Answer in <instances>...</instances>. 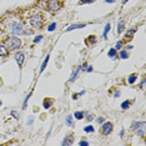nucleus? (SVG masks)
Returning <instances> with one entry per match:
<instances>
[{
    "instance_id": "obj_17",
    "label": "nucleus",
    "mask_w": 146,
    "mask_h": 146,
    "mask_svg": "<svg viewBox=\"0 0 146 146\" xmlns=\"http://www.w3.org/2000/svg\"><path fill=\"white\" fill-rule=\"evenodd\" d=\"M74 116H75V119H78V120H81V119H82V116H84V112L76 111L75 114H74Z\"/></svg>"
},
{
    "instance_id": "obj_19",
    "label": "nucleus",
    "mask_w": 146,
    "mask_h": 146,
    "mask_svg": "<svg viewBox=\"0 0 146 146\" xmlns=\"http://www.w3.org/2000/svg\"><path fill=\"white\" fill-rule=\"evenodd\" d=\"M127 51H126V50H121L120 51V58L121 59H127Z\"/></svg>"
},
{
    "instance_id": "obj_1",
    "label": "nucleus",
    "mask_w": 146,
    "mask_h": 146,
    "mask_svg": "<svg viewBox=\"0 0 146 146\" xmlns=\"http://www.w3.org/2000/svg\"><path fill=\"white\" fill-rule=\"evenodd\" d=\"M28 23H29V25H30L31 28L40 29L42 26V24H44V19H42L40 15H33V16H30V18L28 19Z\"/></svg>"
},
{
    "instance_id": "obj_36",
    "label": "nucleus",
    "mask_w": 146,
    "mask_h": 146,
    "mask_svg": "<svg viewBox=\"0 0 146 146\" xmlns=\"http://www.w3.org/2000/svg\"><path fill=\"white\" fill-rule=\"evenodd\" d=\"M86 119H88L89 121H91L92 119H94V116H92V115H88V117H86Z\"/></svg>"
},
{
    "instance_id": "obj_3",
    "label": "nucleus",
    "mask_w": 146,
    "mask_h": 146,
    "mask_svg": "<svg viewBox=\"0 0 146 146\" xmlns=\"http://www.w3.org/2000/svg\"><path fill=\"white\" fill-rule=\"evenodd\" d=\"M20 45H21L20 39L16 38V36H11V38H9L8 40L5 41V46L9 49V50H16Z\"/></svg>"
},
{
    "instance_id": "obj_13",
    "label": "nucleus",
    "mask_w": 146,
    "mask_h": 146,
    "mask_svg": "<svg viewBox=\"0 0 146 146\" xmlns=\"http://www.w3.org/2000/svg\"><path fill=\"white\" fill-rule=\"evenodd\" d=\"M108 55H109V58H116V56H117V50H116L115 48H112L109 50Z\"/></svg>"
},
{
    "instance_id": "obj_6",
    "label": "nucleus",
    "mask_w": 146,
    "mask_h": 146,
    "mask_svg": "<svg viewBox=\"0 0 146 146\" xmlns=\"http://www.w3.org/2000/svg\"><path fill=\"white\" fill-rule=\"evenodd\" d=\"M145 126H146V124H145V121H142V122H139V126L136 127V132H137V136H140V137H142V136L145 135Z\"/></svg>"
},
{
    "instance_id": "obj_39",
    "label": "nucleus",
    "mask_w": 146,
    "mask_h": 146,
    "mask_svg": "<svg viewBox=\"0 0 146 146\" xmlns=\"http://www.w3.org/2000/svg\"><path fill=\"white\" fill-rule=\"evenodd\" d=\"M33 122H34V120H33V119H30V120H29V121H28V124H29V125H31V124H33Z\"/></svg>"
},
{
    "instance_id": "obj_26",
    "label": "nucleus",
    "mask_w": 146,
    "mask_h": 146,
    "mask_svg": "<svg viewBox=\"0 0 146 146\" xmlns=\"http://www.w3.org/2000/svg\"><path fill=\"white\" fill-rule=\"evenodd\" d=\"M121 46H122V41L120 40V41H117V42H116L115 49H116V50H120V49H121Z\"/></svg>"
},
{
    "instance_id": "obj_35",
    "label": "nucleus",
    "mask_w": 146,
    "mask_h": 146,
    "mask_svg": "<svg viewBox=\"0 0 146 146\" xmlns=\"http://www.w3.org/2000/svg\"><path fill=\"white\" fill-rule=\"evenodd\" d=\"M145 81H146V80H145V78H144V79H142V81H141V88H142V89L145 88Z\"/></svg>"
},
{
    "instance_id": "obj_20",
    "label": "nucleus",
    "mask_w": 146,
    "mask_h": 146,
    "mask_svg": "<svg viewBox=\"0 0 146 146\" xmlns=\"http://www.w3.org/2000/svg\"><path fill=\"white\" fill-rule=\"evenodd\" d=\"M66 124L69 126H72V116L71 115H68V117H66Z\"/></svg>"
},
{
    "instance_id": "obj_41",
    "label": "nucleus",
    "mask_w": 146,
    "mask_h": 146,
    "mask_svg": "<svg viewBox=\"0 0 146 146\" xmlns=\"http://www.w3.org/2000/svg\"><path fill=\"white\" fill-rule=\"evenodd\" d=\"M126 1H127V0H122V4H125V3H126Z\"/></svg>"
},
{
    "instance_id": "obj_34",
    "label": "nucleus",
    "mask_w": 146,
    "mask_h": 146,
    "mask_svg": "<svg viewBox=\"0 0 146 146\" xmlns=\"http://www.w3.org/2000/svg\"><path fill=\"white\" fill-rule=\"evenodd\" d=\"M120 96V91H115V94H114V98H119Z\"/></svg>"
},
{
    "instance_id": "obj_14",
    "label": "nucleus",
    "mask_w": 146,
    "mask_h": 146,
    "mask_svg": "<svg viewBox=\"0 0 146 146\" xmlns=\"http://www.w3.org/2000/svg\"><path fill=\"white\" fill-rule=\"evenodd\" d=\"M110 28H111V25H110V24H109V23H108V24L105 25V29H104V34H102V36H104V39H106V38H108V33L110 31Z\"/></svg>"
},
{
    "instance_id": "obj_9",
    "label": "nucleus",
    "mask_w": 146,
    "mask_h": 146,
    "mask_svg": "<svg viewBox=\"0 0 146 146\" xmlns=\"http://www.w3.org/2000/svg\"><path fill=\"white\" fill-rule=\"evenodd\" d=\"M74 144V137H72V135H69V136H66V137L64 139V141H62V144L61 145H64V146H70Z\"/></svg>"
},
{
    "instance_id": "obj_38",
    "label": "nucleus",
    "mask_w": 146,
    "mask_h": 146,
    "mask_svg": "<svg viewBox=\"0 0 146 146\" xmlns=\"http://www.w3.org/2000/svg\"><path fill=\"white\" fill-rule=\"evenodd\" d=\"M86 70H88L89 72H91V71H92V68H91V66H89V68H88V69H86Z\"/></svg>"
},
{
    "instance_id": "obj_15",
    "label": "nucleus",
    "mask_w": 146,
    "mask_h": 146,
    "mask_svg": "<svg viewBox=\"0 0 146 146\" xmlns=\"http://www.w3.org/2000/svg\"><path fill=\"white\" fill-rule=\"evenodd\" d=\"M136 79H137V75H136V74H131L130 76H129V79H127V82H129V84H134V82L136 81Z\"/></svg>"
},
{
    "instance_id": "obj_24",
    "label": "nucleus",
    "mask_w": 146,
    "mask_h": 146,
    "mask_svg": "<svg viewBox=\"0 0 146 146\" xmlns=\"http://www.w3.org/2000/svg\"><path fill=\"white\" fill-rule=\"evenodd\" d=\"M129 106H130V102H129V101H124V102L121 104V109H124V110H126V109H127Z\"/></svg>"
},
{
    "instance_id": "obj_8",
    "label": "nucleus",
    "mask_w": 146,
    "mask_h": 146,
    "mask_svg": "<svg viewBox=\"0 0 146 146\" xmlns=\"http://www.w3.org/2000/svg\"><path fill=\"white\" fill-rule=\"evenodd\" d=\"M86 24L85 23H79V24H72L71 26H69L68 29H66V31H71V30H75V29H82L85 28Z\"/></svg>"
},
{
    "instance_id": "obj_42",
    "label": "nucleus",
    "mask_w": 146,
    "mask_h": 146,
    "mask_svg": "<svg viewBox=\"0 0 146 146\" xmlns=\"http://www.w3.org/2000/svg\"><path fill=\"white\" fill-rule=\"evenodd\" d=\"M0 106H1V101H0Z\"/></svg>"
},
{
    "instance_id": "obj_4",
    "label": "nucleus",
    "mask_w": 146,
    "mask_h": 146,
    "mask_svg": "<svg viewBox=\"0 0 146 146\" xmlns=\"http://www.w3.org/2000/svg\"><path fill=\"white\" fill-rule=\"evenodd\" d=\"M112 124L111 122H102V126H101V134L102 135H110L112 132Z\"/></svg>"
},
{
    "instance_id": "obj_40",
    "label": "nucleus",
    "mask_w": 146,
    "mask_h": 146,
    "mask_svg": "<svg viewBox=\"0 0 146 146\" xmlns=\"http://www.w3.org/2000/svg\"><path fill=\"white\" fill-rule=\"evenodd\" d=\"M124 134H125V131L121 130V131H120V136H124Z\"/></svg>"
},
{
    "instance_id": "obj_30",
    "label": "nucleus",
    "mask_w": 146,
    "mask_h": 146,
    "mask_svg": "<svg viewBox=\"0 0 146 146\" xmlns=\"http://www.w3.org/2000/svg\"><path fill=\"white\" fill-rule=\"evenodd\" d=\"M41 39H42V35H39V36H36V38L34 39V42H39V41H41Z\"/></svg>"
},
{
    "instance_id": "obj_18",
    "label": "nucleus",
    "mask_w": 146,
    "mask_h": 146,
    "mask_svg": "<svg viewBox=\"0 0 146 146\" xmlns=\"http://www.w3.org/2000/svg\"><path fill=\"white\" fill-rule=\"evenodd\" d=\"M51 104H52L51 100H48V99H45V100H44V108L45 109H49L51 106Z\"/></svg>"
},
{
    "instance_id": "obj_21",
    "label": "nucleus",
    "mask_w": 146,
    "mask_h": 146,
    "mask_svg": "<svg viewBox=\"0 0 146 146\" xmlns=\"http://www.w3.org/2000/svg\"><path fill=\"white\" fill-rule=\"evenodd\" d=\"M31 94H33V91H30V92H29V94H28V96H26V98H25V100H24V105H23V109H25V108H26V102H28V100H29V99H30Z\"/></svg>"
},
{
    "instance_id": "obj_10",
    "label": "nucleus",
    "mask_w": 146,
    "mask_h": 146,
    "mask_svg": "<svg viewBox=\"0 0 146 146\" xmlns=\"http://www.w3.org/2000/svg\"><path fill=\"white\" fill-rule=\"evenodd\" d=\"M80 70H81V68H80V66H76V68H75V70L72 71V74H71V76H70V79H69V81H70V82L75 81L76 76H78V74H79V72H80Z\"/></svg>"
},
{
    "instance_id": "obj_11",
    "label": "nucleus",
    "mask_w": 146,
    "mask_h": 146,
    "mask_svg": "<svg viewBox=\"0 0 146 146\" xmlns=\"http://www.w3.org/2000/svg\"><path fill=\"white\" fill-rule=\"evenodd\" d=\"M8 55V48L5 45L0 44V56H6Z\"/></svg>"
},
{
    "instance_id": "obj_2",
    "label": "nucleus",
    "mask_w": 146,
    "mask_h": 146,
    "mask_svg": "<svg viewBox=\"0 0 146 146\" xmlns=\"http://www.w3.org/2000/svg\"><path fill=\"white\" fill-rule=\"evenodd\" d=\"M8 30L14 35H21L23 33H24V25H23L20 21H14L9 25Z\"/></svg>"
},
{
    "instance_id": "obj_7",
    "label": "nucleus",
    "mask_w": 146,
    "mask_h": 146,
    "mask_svg": "<svg viewBox=\"0 0 146 146\" xmlns=\"http://www.w3.org/2000/svg\"><path fill=\"white\" fill-rule=\"evenodd\" d=\"M15 60H16V62H18L19 65H21L23 62H24V60H25V54L24 52H21V51L16 52L15 54Z\"/></svg>"
},
{
    "instance_id": "obj_27",
    "label": "nucleus",
    "mask_w": 146,
    "mask_h": 146,
    "mask_svg": "<svg viewBox=\"0 0 146 146\" xmlns=\"http://www.w3.org/2000/svg\"><path fill=\"white\" fill-rule=\"evenodd\" d=\"M137 126H139V122L137 121H134L131 124V130H136V127H137Z\"/></svg>"
},
{
    "instance_id": "obj_16",
    "label": "nucleus",
    "mask_w": 146,
    "mask_h": 146,
    "mask_svg": "<svg viewBox=\"0 0 146 146\" xmlns=\"http://www.w3.org/2000/svg\"><path fill=\"white\" fill-rule=\"evenodd\" d=\"M124 25H125V21H124V20H120V21H119V25H117V34H120V33L124 30Z\"/></svg>"
},
{
    "instance_id": "obj_12",
    "label": "nucleus",
    "mask_w": 146,
    "mask_h": 146,
    "mask_svg": "<svg viewBox=\"0 0 146 146\" xmlns=\"http://www.w3.org/2000/svg\"><path fill=\"white\" fill-rule=\"evenodd\" d=\"M49 58H50V55H46V58H45V60L42 61V64H41V68H40V72H42L45 70V68H46V65H48V62H49Z\"/></svg>"
},
{
    "instance_id": "obj_37",
    "label": "nucleus",
    "mask_w": 146,
    "mask_h": 146,
    "mask_svg": "<svg viewBox=\"0 0 146 146\" xmlns=\"http://www.w3.org/2000/svg\"><path fill=\"white\" fill-rule=\"evenodd\" d=\"M106 3H109V4H112V3H115V0H105Z\"/></svg>"
},
{
    "instance_id": "obj_32",
    "label": "nucleus",
    "mask_w": 146,
    "mask_h": 146,
    "mask_svg": "<svg viewBox=\"0 0 146 146\" xmlns=\"http://www.w3.org/2000/svg\"><path fill=\"white\" fill-rule=\"evenodd\" d=\"M80 145H81V146H88L89 142H88V141H80Z\"/></svg>"
},
{
    "instance_id": "obj_28",
    "label": "nucleus",
    "mask_w": 146,
    "mask_h": 146,
    "mask_svg": "<svg viewBox=\"0 0 146 146\" xmlns=\"http://www.w3.org/2000/svg\"><path fill=\"white\" fill-rule=\"evenodd\" d=\"M89 40H90L91 44H94V42L96 41V36H94V35H90V36H89Z\"/></svg>"
},
{
    "instance_id": "obj_31",
    "label": "nucleus",
    "mask_w": 146,
    "mask_h": 146,
    "mask_svg": "<svg viewBox=\"0 0 146 146\" xmlns=\"http://www.w3.org/2000/svg\"><path fill=\"white\" fill-rule=\"evenodd\" d=\"M11 115L14 116L15 119H19V112H16V111H11Z\"/></svg>"
},
{
    "instance_id": "obj_23",
    "label": "nucleus",
    "mask_w": 146,
    "mask_h": 146,
    "mask_svg": "<svg viewBox=\"0 0 146 146\" xmlns=\"http://www.w3.org/2000/svg\"><path fill=\"white\" fill-rule=\"evenodd\" d=\"M84 131L85 132H94V127H92L91 125H89V126H86V127H84Z\"/></svg>"
},
{
    "instance_id": "obj_22",
    "label": "nucleus",
    "mask_w": 146,
    "mask_h": 146,
    "mask_svg": "<svg viewBox=\"0 0 146 146\" xmlns=\"http://www.w3.org/2000/svg\"><path fill=\"white\" fill-rule=\"evenodd\" d=\"M136 30H137V29H136V28H132V29H130V30H129V33H127V34H126V38H127V36H129V38H130V36H131L132 34H135Z\"/></svg>"
},
{
    "instance_id": "obj_33",
    "label": "nucleus",
    "mask_w": 146,
    "mask_h": 146,
    "mask_svg": "<svg viewBox=\"0 0 146 146\" xmlns=\"http://www.w3.org/2000/svg\"><path fill=\"white\" fill-rule=\"evenodd\" d=\"M104 121H105V119H104V117H99V119H98V122H99V124H102Z\"/></svg>"
},
{
    "instance_id": "obj_29",
    "label": "nucleus",
    "mask_w": 146,
    "mask_h": 146,
    "mask_svg": "<svg viewBox=\"0 0 146 146\" xmlns=\"http://www.w3.org/2000/svg\"><path fill=\"white\" fill-rule=\"evenodd\" d=\"M91 4V3H94V0H80V4Z\"/></svg>"
},
{
    "instance_id": "obj_25",
    "label": "nucleus",
    "mask_w": 146,
    "mask_h": 146,
    "mask_svg": "<svg viewBox=\"0 0 146 146\" xmlns=\"http://www.w3.org/2000/svg\"><path fill=\"white\" fill-rule=\"evenodd\" d=\"M55 28H56V23H52V24L49 25L48 30H49V31H54V30H55Z\"/></svg>"
},
{
    "instance_id": "obj_5",
    "label": "nucleus",
    "mask_w": 146,
    "mask_h": 146,
    "mask_svg": "<svg viewBox=\"0 0 146 146\" xmlns=\"http://www.w3.org/2000/svg\"><path fill=\"white\" fill-rule=\"evenodd\" d=\"M60 3H59V0H49L48 3V8L50 11H58L59 9H60Z\"/></svg>"
}]
</instances>
